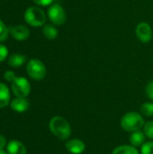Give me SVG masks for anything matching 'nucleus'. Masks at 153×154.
Segmentation results:
<instances>
[{"instance_id":"26","label":"nucleus","mask_w":153,"mask_h":154,"mask_svg":"<svg viewBox=\"0 0 153 154\" xmlns=\"http://www.w3.org/2000/svg\"><path fill=\"white\" fill-rule=\"evenodd\" d=\"M0 154H8V153H7V152H5L4 150H1V151H0Z\"/></svg>"},{"instance_id":"4","label":"nucleus","mask_w":153,"mask_h":154,"mask_svg":"<svg viewBox=\"0 0 153 154\" xmlns=\"http://www.w3.org/2000/svg\"><path fill=\"white\" fill-rule=\"evenodd\" d=\"M28 75L34 80H41L45 78L47 70L45 65L37 59L31 60L26 67Z\"/></svg>"},{"instance_id":"12","label":"nucleus","mask_w":153,"mask_h":154,"mask_svg":"<svg viewBox=\"0 0 153 154\" xmlns=\"http://www.w3.org/2000/svg\"><path fill=\"white\" fill-rule=\"evenodd\" d=\"M145 134L143 132H142L141 130L139 131H136V132H133L132 133V134L130 135V143H131V145L134 146V147H139L145 143Z\"/></svg>"},{"instance_id":"19","label":"nucleus","mask_w":153,"mask_h":154,"mask_svg":"<svg viewBox=\"0 0 153 154\" xmlns=\"http://www.w3.org/2000/svg\"><path fill=\"white\" fill-rule=\"evenodd\" d=\"M142 154H153V141L145 142L141 148Z\"/></svg>"},{"instance_id":"8","label":"nucleus","mask_w":153,"mask_h":154,"mask_svg":"<svg viewBox=\"0 0 153 154\" xmlns=\"http://www.w3.org/2000/svg\"><path fill=\"white\" fill-rule=\"evenodd\" d=\"M65 147L71 154H81L86 150V144L79 139L69 140L66 143Z\"/></svg>"},{"instance_id":"21","label":"nucleus","mask_w":153,"mask_h":154,"mask_svg":"<svg viewBox=\"0 0 153 154\" xmlns=\"http://www.w3.org/2000/svg\"><path fill=\"white\" fill-rule=\"evenodd\" d=\"M145 92H146L147 97L151 101H153V80L148 82V84L146 85V88H145Z\"/></svg>"},{"instance_id":"11","label":"nucleus","mask_w":153,"mask_h":154,"mask_svg":"<svg viewBox=\"0 0 153 154\" xmlns=\"http://www.w3.org/2000/svg\"><path fill=\"white\" fill-rule=\"evenodd\" d=\"M11 33L13 37L18 41H23L27 39L30 35L29 30L23 25H17L11 28Z\"/></svg>"},{"instance_id":"24","label":"nucleus","mask_w":153,"mask_h":154,"mask_svg":"<svg viewBox=\"0 0 153 154\" xmlns=\"http://www.w3.org/2000/svg\"><path fill=\"white\" fill-rule=\"evenodd\" d=\"M33 2L39 5H41V6H47L49 5H50L53 0H33Z\"/></svg>"},{"instance_id":"22","label":"nucleus","mask_w":153,"mask_h":154,"mask_svg":"<svg viewBox=\"0 0 153 154\" xmlns=\"http://www.w3.org/2000/svg\"><path fill=\"white\" fill-rule=\"evenodd\" d=\"M7 54H8L7 48L2 44H0V62L3 61L7 57Z\"/></svg>"},{"instance_id":"25","label":"nucleus","mask_w":153,"mask_h":154,"mask_svg":"<svg viewBox=\"0 0 153 154\" xmlns=\"http://www.w3.org/2000/svg\"><path fill=\"white\" fill-rule=\"evenodd\" d=\"M5 146H6V139L5 136L0 134V151L4 150Z\"/></svg>"},{"instance_id":"13","label":"nucleus","mask_w":153,"mask_h":154,"mask_svg":"<svg viewBox=\"0 0 153 154\" xmlns=\"http://www.w3.org/2000/svg\"><path fill=\"white\" fill-rule=\"evenodd\" d=\"M10 103V91L6 85L0 82V109Z\"/></svg>"},{"instance_id":"16","label":"nucleus","mask_w":153,"mask_h":154,"mask_svg":"<svg viewBox=\"0 0 153 154\" xmlns=\"http://www.w3.org/2000/svg\"><path fill=\"white\" fill-rule=\"evenodd\" d=\"M42 32H43V35L49 40L56 39L58 37V34H59L57 28L51 24H46L42 29Z\"/></svg>"},{"instance_id":"23","label":"nucleus","mask_w":153,"mask_h":154,"mask_svg":"<svg viewBox=\"0 0 153 154\" xmlns=\"http://www.w3.org/2000/svg\"><path fill=\"white\" fill-rule=\"evenodd\" d=\"M4 78L5 79V80H7V81H9V82H13L16 77H15V75H14V73L13 71L8 70V71H6V72L5 73Z\"/></svg>"},{"instance_id":"10","label":"nucleus","mask_w":153,"mask_h":154,"mask_svg":"<svg viewBox=\"0 0 153 154\" xmlns=\"http://www.w3.org/2000/svg\"><path fill=\"white\" fill-rule=\"evenodd\" d=\"M29 101L25 97H16L10 103L11 108L17 113H23L29 108Z\"/></svg>"},{"instance_id":"14","label":"nucleus","mask_w":153,"mask_h":154,"mask_svg":"<svg viewBox=\"0 0 153 154\" xmlns=\"http://www.w3.org/2000/svg\"><path fill=\"white\" fill-rule=\"evenodd\" d=\"M112 154H140L136 147L133 145H121L116 147Z\"/></svg>"},{"instance_id":"20","label":"nucleus","mask_w":153,"mask_h":154,"mask_svg":"<svg viewBox=\"0 0 153 154\" xmlns=\"http://www.w3.org/2000/svg\"><path fill=\"white\" fill-rule=\"evenodd\" d=\"M7 36H8V28L0 20V42L6 40Z\"/></svg>"},{"instance_id":"17","label":"nucleus","mask_w":153,"mask_h":154,"mask_svg":"<svg viewBox=\"0 0 153 154\" xmlns=\"http://www.w3.org/2000/svg\"><path fill=\"white\" fill-rule=\"evenodd\" d=\"M141 113L142 116H153V103L152 102H146L143 103L141 106Z\"/></svg>"},{"instance_id":"1","label":"nucleus","mask_w":153,"mask_h":154,"mask_svg":"<svg viewBox=\"0 0 153 154\" xmlns=\"http://www.w3.org/2000/svg\"><path fill=\"white\" fill-rule=\"evenodd\" d=\"M49 128L51 134L61 141L68 140L71 135L70 125L62 116L52 117L49 123Z\"/></svg>"},{"instance_id":"7","label":"nucleus","mask_w":153,"mask_h":154,"mask_svg":"<svg viewBox=\"0 0 153 154\" xmlns=\"http://www.w3.org/2000/svg\"><path fill=\"white\" fill-rule=\"evenodd\" d=\"M137 39L142 43H148L152 39V30L151 25L146 22H141L135 28Z\"/></svg>"},{"instance_id":"6","label":"nucleus","mask_w":153,"mask_h":154,"mask_svg":"<svg viewBox=\"0 0 153 154\" xmlns=\"http://www.w3.org/2000/svg\"><path fill=\"white\" fill-rule=\"evenodd\" d=\"M48 16L51 23L55 25H62L67 20L66 11L59 4H54L49 7Z\"/></svg>"},{"instance_id":"2","label":"nucleus","mask_w":153,"mask_h":154,"mask_svg":"<svg viewBox=\"0 0 153 154\" xmlns=\"http://www.w3.org/2000/svg\"><path fill=\"white\" fill-rule=\"evenodd\" d=\"M121 127L129 133H133L141 130L144 125L143 116L134 111L126 113L121 119Z\"/></svg>"},{"instance_id":"5","label":"nucleus","mask_w":153,"mask_h":154,"mask_svg":"<svg viewBox=\"0 0 153 154\" xmlns=\"http://www.w3.org/2000/svg\"><path fill=\"white\" fill-rule=\"evenodd\" d=\"M12 90L16 97H26L31 92V85L23 77H16L12 82Z\"/></svg>"},{"instance_id":"9","label":"nucleus","mask_w":153,"mask_h":154,"mask_svg":"<svg viewBox=\"0 0 153 154\" xmlns=\"http://www.w3.org/2000/svg\"><path fill=\"white\" fill-rule=\"evenodd\" d=\"M6 152L8 154H26L27 150L23 143L17 140H11L6 145Z\"/></svg>"},{"instance_id":"18","label":"nucleus","mask_w":153,"mask_h":154,"mask_svg":"<svg viewBox=\"0 0 153 154\" xmlns=\"http://www.w3.org/2000/svg\"><path fill=\"white\" fill-rule=\"evenodd\" d=\"M143 133L146 137L153 140V121H149L143 125Z\"/></svg>"},{"instance_id":"15","label":"nucleus","mask_w":153,"mask_h":154,"mask_svg":"<svg viewBox=\"0 0 153 154\" xmlns=\"http://www.w3.org/2000/svg\"><path fill=\"white\" fill-rule=\"evenodd\" d=\"M26 60V57L22 54H13L8 60V63L11 67L18 68L21 67Z\"/></svg>"},{"instance_id":"3","label":"nucleus","mask_w":153,"mask_h":154,"mask_svg":"<svg viewBox=\"0 0 153 154\" xmlns=\"http://www.w3.org/2000/svg\"><path fill=\"white\" fill-rule=\"evenodd\" d=\"M24 20L31 26L38 27L42 25L46 21V15L40 7H29L24 13Z\"/></svg>"}]
</instances>
